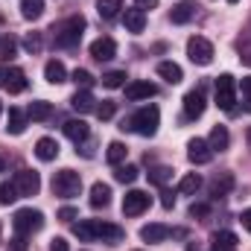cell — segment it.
I'll return each mask as SVG.
<instances>
[{"mask_svg": "<svg viewBox=\"0 0 251 251\" xmlns=\"http://www.w3.org/2000/svg\"><path fill=\"white\" fill-rule=\"evenodd\" d=\"M73 82H76V85H79L82 91H88V88L94 85V76H91L88 70H82V67H76V70H73Z\"/></svg>", "mask_w": 251, "mask_h": 251, "instance_id": "38", "label": "cell"}, {"mask_svg": "<svg viewBox=\"0 0 251 251\" xmlns=\"http://www.w3.org/2000/svg\"><path fill=\"white\" fill-rule=\"evenodd\" d=\"M187 158L193 161V164H210L213 161V149H210V143L207 140H201V137H193L187 143Z\"/></svg>", "mask_w": 251, "mask_h": 251, "instance_id": "10", "label": "cell"}, {"mask_svg": "<svg viewBox=\"0 0 251 251\" xmlns=\"http://www.w3.org/2000/svg\"><path fill=\"white\" fill-rule=\"evenodd\" d=\"M243 97H251V76L243 79Z\"/></svg>", "mask_w": 251, "mask_h": 251, "instance_id": "50", "label": "cell"}, {"mask_svg": "<svg viewBox=\"0 0 251 251\" xmlns=\"http://www.w3.org/2000/svg\"><path fill=\"white\" fill-rule=\"evenodd\" d=\"M91 56H94L97 62H111V59L117 56V44H114V38H97V41L91 44Z\"/></svg>", "mask_w": 251, "mask_h": 251, "instance_id": "12", "label": "cell"}, {"mask_svg": "<svg viewBox=\"0 0 251 251\" xmlns=\"http://www.w3.org/2000/svg\"><path fill=\"white\" fill-rule=\"evenodd\" d=\"M158 76H161L164 82H170V85H178V82L184 79L181 67H178L176 62H161V64H158Z\"/></svg>", "mask_w": 251, "mask_h": 251, "instance_id": "25", "label": "cell"}, {"mask_svg": "<svg viewBox=\"0 0 251 251\" xmlns=\"http://www.w3.org/2000/svg\"><path fill=\"white\" fill-rule=\"evenodd\" d=\"M158 123H161L158 105H143V108H137V111L128 117V128L137 131V134H143V137H152V134L158 131Z\"/></svg>", "mask_w": 251, "mask_h": 251, "instance_id": "1", "label": "cell"}, {"mask_svg": "<svg viewBox=\"0 0 251 251\" xmlns=\"http://www.w3.org/2000/svg\"><path fill=\"white\" fill-rule=\"evenodd\" d=\"M59 219H62V222H73V219H76V210H73V207H62V210H59Z\"/></svg>", "mask_w": 251, "mask_h": 251, "instance_id": "46", "label": "cell"}, {"mask_svg": "<svg viewBox=\"0 0 251 251\" xmlns=\"http://www.w3.org/2000/svg\"><path fill=\"white\" fill-rule=\"evenodd\" d=\"M70 108L76 114H88V111H97V100H94L91 91H76L73 100H70Z\"/></svg>", "mask_w": 251, "mask_h": 251, "instance_id": "17", "label": "cell"}, {"mask_svg": "<svg viewBox=\"0 0 251 251\" xmlns=\"http://www.w3.org/2000/svg\"><path fill=\"white\" fill-rule=\"evenodd\" d=\"M111 204V187L108 184H102V181H97L94 187H91V207H108Z\"/></svg>", "mask_w": 251, "mask_h": 251, "instance_id": "23", "label": "cell"}, {"mask_svg": "<svg viewBox=\"0 0 251 251\" xmlns=\"http://www.w3.org/2000/svg\"><path fill=\"white\" fill-rule=\"evenodd\" d=\"M12 184L18 190V196H35L41 190V178H38L35 170H21V173H15V181Z\"/></svg>", "mask_w": 251, "mask_h": 251, "instance_id": "8", "label": "cell"}, {"mask_svg": "<svg viewBox=\"0 0 251 251\" xmlns=\"http://www.w3.org/2000/svg\"><path fill=\"white\" fill-rule=\"evenodd\" d=\"M35 158L44 161V164H47V161H56V158H59V143H56L53 137H41V140L35 143Z\"/></svg>", "mask_w": 251, "mask_h": 251, "instance_id": "19", "label": "cell"}, {"mask_svg": "<svg viewBox=\"0 0 251 251\" xmlns=\"http://www.w3.org/2000/svg\"><path fill=\"white\" fill-rule=\"evenodd\" d=\"M210 243H213V246H228V249H237V234H231V231H216V234L210 237Z\"/></svg>", "mask_w": 251, "mask_h": 251, "instance_id": "35", "label": "cell"}, {"mask_svg": "<svg viewBox=\"0 0 251 251\" xmlns=\"http://www.w3.org/2000/svg\"><path fill=\"white\" fill-rule=\"evenodd\" d=\"M137 176H140V173H137V167H131V164H120V167L114 170V178H117L120 184H134Z\"/></svg>", "mask_w": 251, "mask_h": 251, "instance_id": "33", "label": "cell"}, {"mask_svg": "<svg viewBox=\"0 0 251 251\" xmlns=\"http://www.w3.org/2000/svg\"><path fill=\"white\" fill-rule=\"evenodd\" d=\"M9 251H29V243H26V237H24V234L12 237V240H9Z\"/></svg>", "mask_w": 251, "mask_h": 251, "instance_id": "41", "label": "cell"}, {"mask_svg": "<svg viewBox=\"0 0 251 251\" xmlns=\"http://www.w3.org/2000/svg\"><path fill=\"white\" fill-rule=\"evenodd\" d=\"M149 210V193L143 190H128L123 196V213L126 216H140Z\"/></svg>", "mask_w": 251, "mask_h": 251, "instance_id": "7", "label": "cell"}, {"mask_svg": "<svg viewBox=\"0 0 251 251\" xmlns=\"http://www.w3.org/2000/svg\"><path fill=\"white\" fill-rule=\"evenodd\" d=\"M53 193H56L59 199H76V196L82 193V178H79V173H73V170H59V173L53 176Z\"/></svg>", "mask_w": 251, "mask_h": 251, "instance_id": "5", "label": "cell"}, {"mask_svg": "<svg viewBox=\"0 0 251 251\" xmlns=\"http://www.w3.org/2000/svg\"><path fill=\"white\" fill-rule=\"evenodd\" d=\"M100 82H102V88H108V91L123 88V85H126V70H108Z\"/></svg>", "mask_w": 251, "mask_h": 251, "instance_id": "34", "label": "cell"}, {"mask_svg": "<svg viewBox=\"0 0 251 251\" xmlns=\"http://www.w3.org/2000/svg\"><path fill=\"white\" fill-rule=\"evenodd\" d=\"M234 190V176L231 173H219L213 181H210V196L213 199H222V196H228Z\"/></svg>", "mask_w": 251, "mask_h": 251, "instance_id": "22", "label": "cell"}, {"mask_svg": "<svg viewBox=\"0 0 251 251\" xmlns=\"http://www.w3.org/2000/svg\"><path fill=\"white\" fill-rule=\"evenodd\" d=\"M0 173H6V161L3 158H0Z\"/></svg>", "mask_w": 251, "mask_h": 251, "instance_id": "54", "label": "cell"}, {"mask_svg": "<svg viewBox=\"0 0 251 251\" xmlns=\"http://www.w3.org/2000/svg\"><path fill=\"white\" fill-rule=\"evenodd\" d=\"M155 85L152 82H128L126 85V100H131V102H140V100H149V97H155Z\"/></svg>", "mask_w": 251, "mask_h": 251, "instance_id": "13", "label": "cell"}, {"mask_svg": "<svg viewBox=\"0 0 251 251\" xmlns=\"http://www.w3.org/2000/svg\"><path fill=\"white\" fill-rule=\"evenodd\" d=\"M246 111H251V97H246Z\"/></svg>", "mask_w": 251, "mask_h": 251, "instance_id": "53", "label": "cell"}, {"mask_svg": "<svg viewBox=\"0 0 251 251\" xmlns=\"http://www.w3.org/2000/svg\"><path fill=\"white\" fill-rule=\"evenodd\" d=\"M201 187V178H199V173H187L181 181H178V193L181 196H196Z\"/></svg>", "mask_w": 251, "mask_h": 251, "instance_id": "32", "label": "cell"}, {"mask_svg": "<svg viewBox=\"0 0 251 251\" xmlns=\"http://www.w3.org/2000/svg\"><path fill=\"white\" fill-rule=\"evenodd\" d=\"M26 117H29L32 123H47V120L53 117V102H47V100H35V102L26 108Z\"/></svg>", "mask_w": 251, "mask_h": 251, "instance_id": "18", "label": "cell"}, {"mask_svg": "<svg viewBox=\"0 0 251 251\" xmlns=\"http://www.w3.org/2000/svg\"><path fill=\"white\" fill-rule=\"evenodd\" d=\"M24 47H26L29 53H38V50H41V35H38V32H29V35L24 38Z\"/></svg>", "mask_w": 251, "mask_h": 251, "instance_id": "40", "label": "cell"}, {"mask_svg": "<svg viewBox=\"0 0 251 251\" xmlns=\"http://www.w3.org/2000/svg\"><path fill=\"white\" fill-rule=\"evenodd\" d=\"M3 82H6V67H0V88H3Z\"/></svg>", "mask_w": 251, "mask_h": 251, "instance_id": "52", "label": "cell"}, {"mask_svg": "<svg viewBox=\"0 0 251 251\" xmlns=\"http://www.w3.org/2000/svg\"><path fill=\"white\" fill-rule=\"evenodd\" d=\"M21 15L26 21H38L44 15V0H21Z\"/></svg>", "mask_w": 251, "mask_h": 251, "instance_id": "30", "label": "cell"}, {"mask_svg": "<svg viewBox=\"0 0 251 251\" xmlns=\"http://www.w3.org/2000/svg\"><path fill=\"white\" fill-rule=\"evenodd\" d=\"M123 24L128 32H134V35H140L143 29H146V12L137 6V9H126L123 12Z\"/></svg>", "mask_w": 251, "mask_h": 251, "instance_id": "15", "label": "cell"}, {"mask_svg": "<svg viewBox=\"0 0 251 251\" xmlns=\"http://www.w3.org/2000/svg\"><path fill=\"white\" fill-rule=\"evenodd\" d=\"M26 111H21V108H9V126H6V131L9 134H24V128H26Z\"/></svg>", "mask_w": 251, "mask_h": 251, "instance_id": "27", "label": "cell"}, {"mask_svg": "<svg viewBox=\"0 0 251 251\" xmlns=\"http://www.w3.org/2000/svg\"><path fill=\"white\" fill-rule=\"evenodd\" d=\"M210 207L207 204H190V216H207Z\"/></svg>", "mask_w": 251, "mask_h": 251, "instance_id": "45", "label": "cell"}, {"mask_svg": "<svg viewBox=\"0 0 251 251\" xmlns=\"http://www.w3.org/2000/svg\"><path fill=\"white\" fill-rule=\"evenodd\" d=\"M15 56V41L12 38H3L0 41V59H12Z\"/></svg>", "mask_w": 251, "mask_h": 251, "instance_id": "43", "label": "cell"}, {"mask_svg": "<svg viewBox=\"0 0 251 251\" xmlns=\"http://www.w3.org/2000/svg\"><path fill=\"white\" fill-rule=\"evenodd\" d=\"M0 231H3V225H0Z\"/></svg>", "mask_w": 251, "mask_h": 251, "instance_id": "57", "label": "cell"}, {"mask_svg": "<svg viewBox=\"0 0 251 251\" xmlns=\"http://www.w3.org/2000/svg\"><path fill=\"white\" fill-rule=\"evenodd\" d=\"M196 18V6L193 3H178V6H173V12H170V21L173 24H190Z\"/></svg>", "mask_w": 251, "mask_h": 251, "instance_id": "28", "label": "cell"}, {"mask_svg": "<svg viewBox=\"0 0 251 251\" xmlns=\"http://www.w3.org/2000/svg\"><path fill=\"white\" fill-rule=\"evenodd\" d=\"M187 56L193 64H199V67H207V64L213 62V44L204 38V35H193L187 41Z\"/></svg>", "mask_w": 251, "mask_h": 251, "instance_id": "6", "label": "cell"}, {"mask_svg": "<svg viewBox=\"0 0 251 251\" xmlns=\"http://www.w3.org/2000/svg\"><path fill=\"white\" fill-rule=\"evenodd\" d=\"M170 178H173V170H170V167H155V170L149 173V181H152V184H167Z\"/></svg>", "mask_w": 251, "mask_h": 251, "instance_id": "36", "label": "cell"}, {"mask_svg": "<svg viewBox=\"0 0 251 251\" xmlns=\"http://www.w3.org/2000/svg\"><path fill=\"white\" fill-rule=\"evenodd\" d=\"M0 114H3V102H0Z\"/></svg>", "mask_w": 251, "mask_h": 251, "instance_id": "56", "label": "cell"}, {"mask_svg": "<svg viewBox=\"0 0 251 251\" xmlns=\"http://www.w3.org/2000/svg\"><path fill=\"white\" fill-rule=\"evenodd\" d=\"M210 251H237V249H228V246H210Z\"/></svg>", "mask_w": 251, "mask_h": 251, "instance_id": "51", "label": "cell"}, {"mask_svg": "<svg viewBox=\"0 0 251 251\" xmlns=\"http://www.w3.org/2000/svg\"><path fill=\"white\" fill-rule=\"evenodd\" d=\"M204 108H207V102H204V91H201V88L187 91V97H184V117H187V120H199V117L204 114Z\"/></svg>", "mask_w": 251, "mask_h": 251, "instance_id": "9", "label": "cell"}, {"mask_svg": "<svg viewBox=\"0 0 251 251\" xmlns=\"http://www.w3.org/2000/svg\"><path fill=\"white\" fill-rule=\"evenodd\" d=\"M126 152H128V149H126L120 140H111L108 149H105V161H108L111 167H120V164L126 161Z\"/></svg>", "mask_w": 251, "mask_h": 251, "instance_id": "29", "label": "cell"}, {"mask_svg": "<svg viewBox=\"0 0 251 251\" xmlns=\"http://www.w3.org/2000/svg\"><path fill=\"white\" fill-rule=\"evenodd\" d=\"M161 204H164L167 210H173V207H176V196H173L170 190H164V193H161Z\"/></svg>", "mask_w": 251, "mask_h": 251, "instance_id": "44", "label": "cell"}, {"mask_svg": "<svg viewBox=\"0 0 251 251\" xmlns=\"http://www.w3.org/2000/svg\"><path fill=\"white\" fill-rule=\"evenodd\" d=\"M216 105L225 114H237V79L231 73H222L216 79Z\"/></svg>", "mask_w": 251, "mask_h": 251, "instance_id": "3", "label": "cell"}, {"mask_svg": "<svg viewBox=\"0 0 251 251\" xmlns=\"http://www.w3.org/2000/svg\"><path fill=\"white\" fill-rule=\"evenodd\" d=\"M26 73L21 70V67H9L6 70V82H3V88L9 91V94H21V91H26Z\"/></svg>", "mask_w": 251, "mask_h": 251, "instance_id": "16", "label": "cell"}, {"mask_svg": "<svg viewBox=\"0 0 251 251\" xmlns=\"http://www.w3.org/2000/svg\"><path fill=\"white\" fill-rule=\"evenodd\" d=\"M82 29H85V18H82V15H70L67 21L59 24V26H53L56 44H59V47H76L79 38H82Z\"/></svg>", "mask_w": 251, "mask_h": 251, "instance_id": "2", "label": "cell"}, {"mask_svg": "<svg viewBox=\"0 0 251 251\" xmlns=\"http://www.w3.org/2000/svg\"><path fill=\"white\" fill-rule=\"evenodd\" d=\"M240 222H243V228H246V231L251 234V207H249V210H243V216H240Z\"/></svg>", "mask_w": 251, "mask_h": 251, "instance_id": "47", "label": "cell"}, {"mask_svg": "<svg viewBox=\"0 0 251 251\" xmlns=\"http://www.w3.org/2000/svg\"><path fill=\"white\" fill-rule=\"evenodd\" d=\"M97 222V240H102V243H108V246H117V243H123V228L120 225H111V222H100V219H94Z\"/></svg>", "mask_w": 251, "mask_h": 251, "instance_id": "11", "label": "cell"}, {"mask_svg": "<svg viewBox=\"0 0 251 251\" xmlns=\"http://www.w3.org/2000/svg\"><path fill=\"white\" fill-rule=\"evenodd\" d=\"M15 199H21V196H18V190H15V184L3 181V184H0V204H12Z\"/></svg>", "mask_w": 251, "mask_h": 251, "instance_id": "37", "label": "cell"}, {"mask_svg": "<svg viewBox=\"0 0 251 251\" xmlns=\"http://www.w3.org/2000/svg\"><path fill=\"white\" fill-rule=\"evenodd\" d=\"M0 41H3V38H0Z\"/></svg>", "mask_w": 251, "mask_h": 251, "instance_id": "58", "label": "cell"}, {"mask_svg": "<svg viewBox=\"0 0 251 251\" xmlns=\"http://www.w3.org/2000/svg\"><path fill=\"white\" fill-rule=\"evenodd\" d=\"M73 234H76L82 243H91V240H97V222H94V219H79V222L73 225Z\"/></svg>", "mask_w": 251, "mask_h": 251, "instance_id": "26", "label": "cell"}, {"mask_svg": "<svg viewBox=\"0 0 251 251\" xmlns=\"http://www.w3.org/2000/svg\"><path fill=\"white\" fill-rule=\"evenodd\" d=\"M114 111H117V105H114L111 100H105L102 105H97V117H100V120H111V117H114Z\"/></svg>", "mask_w": 251, "mask_h": 251, "instance_id": "39", "label": "cell"}, {"mask_svg": "<svg viewBox=\"0 0 251 251\" xmlns=\"http://www.w3.org/2000/svg\"><path fill=\"white\" fill-rule=\"evenodd\" d=\"M44 79L50 85H62V82H67V67L59 59H50V62L44 64Z\"/></svg>", "mask_w": 251, "mask_h": 251, "instance_id": "20", "label": "cell"}, {"mask_svg": "<svg viewBox=\"0 0 251 251\" xmlns=\"http://www.w3.org/2000/svg\"><path fill=\"white\" fill-rule=\"evenodd\" d=\"M207 143H210V149H213V152L228 149V146H231V134H228V128H225V126H213V131H210Z\"/></svg>", "mask_w": 251, "mask_h": 251, "instance_id": "24", "label": "cell"}, {"mask_svg": "<svg viewBox=\"0 0 251 251\" xmlns=\"http://www.w3.org/2000/svg\"><path fill=\"white\" fill-rule=\"evenodd\" d=\"M237 47H240V59H243L246 64H251V38H240Z\"/></svg>", "mask_w": 251, "mask_h": 251, "instance_id": "42", "label": "cell"}, {"mask_svg": "<svg viewBox=\"0 0 251 251\" xmlns=\"http://www.w3.org/2000/svg\"><path fill=\"white\" fill-rule=\"evenodd\" d=\"M64 134H67L73 143H82V140L91 137V128H88L85 120H67V123H64Z\"/></svg>", "mask_w": 251, "mask_h": 251, "instance_id": "21", "label": "cell"}, {"mask_svg": "<svg viewBox=\"0 0 251 251\" xmlns=\"http://www.w3.org/2000/svg\"><path fill=\"white\" fill-rule=\"evenodd\" d=\"M170 237H173V231L167 225H161V222H152V225H143L140 228V240L143 243H164Z\"/></svg>", "mask_w": 251, "mask_h": 251, "instance_id": "14", "label": "cell"}, {"mask_svg": "<svg viewBox=\"0 0 251 251\" xmlns=\"http://www.w3.org/2000/svg\"><path fill=\"white\" fill-rule=\"evenodd\" d=\"M228 3H240V0H228Z\"/></svg>", "mask_w": 251, "mask_h": 251, "instance_id": "55", "label": "cell"}, {"mask_svg": "<svg viewBox=\"0 0 251 251\" xmlns=\"http://www.w3.org/2000/svg\"><path fill=\"white\" fill-rule=\"evenodd\" d=\"M123 9V0H97V12L105 18V21H114Z\"/></svg>", "mask_w": 251, "mask_h": 251, "instance_id": "31", "label": "cell"}, {"mask_svg": "<svg viewBox=\"0 0 251 251\" xmlns=\"http://www.w3.org/2000/svg\"><path fill=\"white\" fill-rule=\"evenodd\" d=\"M12 228H15V234L29 237V234H35V231L44 228V213L41 210H32V207H21L12 216Z\"/></svg>", "mask_w": 251, "mask_h": 251, "instance_id": "4", "label": "cell"}, {"mask_svg": "<svg viewBox=\"0 0 251 251\" xmlns=\"http://www.w3.org/2000/svg\"><path fill=\"white\" fill-rule=\"evenodd\" d=\"M50 251H67V243H64L62 237H56V240L50 243Z\"/></svg>", "mask_w": 251, "mask_h": 251, "instance_id": "48", "label": "cell"}, {"mask_svg": "<svg viewBox=\"0 0 251 251\" xmlns=\"http://www.w3.org/2000/svg\"><path fill=\"white\" fill-rule=\"evenodd\" d=\"M140 9H152V6H158V0H134Z\"/></svg>", "mask_w": 251, "mask_h": 251, "instance_id": "49", "label": "cell"}]
</instances>
